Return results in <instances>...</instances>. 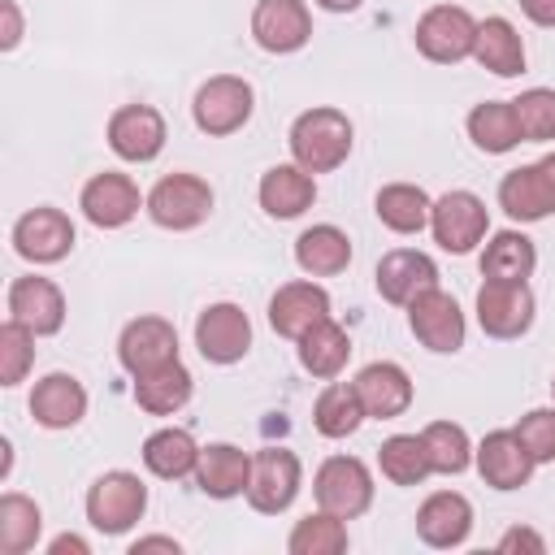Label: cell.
<instances>
[{"label":"cell","mask_w":555,"mask_h":555,"mask_svg":"<svg viewBox=\"0 0 555 555\" xmlns=\"http://www.w3.org/2000/svg\"><path fill=\"white\" fill-rule=\"evenodd\" d=\"M499 208L512 221H542V217H551V195H546L542 169L538 165L507 169L503 182H499Z\"/></svg>","instance_id":"obj_30"},{"label":"cell","mask_w":555,"mask_h":555,"mask_svg":"<svg viewBox=\"0 0 555 555\" xmlns=\"http://www.w3.org/2000/svg\"><path fill=\"white\" fill-rule=\"evenodd\" d=\"M473 61L499 78H516L525 69V43L516 35V26L507 17H486L477 22V43H473Z\"/></svg>","instance_id":"obj_26"},{"label":"cell","mask_w":555,"mask_h":555,"mask_svg":"<svg viewBox=\"0 0 555 555\" xmlns=\"http://www.w3.org/2000/svg\"><path fill=\"white\" fill-rule=\"evenodd\" d=\"M286 546H291V555H338V551H347V520L321 507V512L295 520Z\"/></svg>","instance_id":"obj_38"},{"label":"cell","mask_w":555,"mask_h":555,"mask_svg":"<svg viewBox=\"0 0 555 555\" xmlns=\"http://www.w3.org/2000/svg\"><path fill=\"white\" fill-rule=\"evenodd\" d=\"M48 551H52V555H65V551H74V555H91V542L78 538V533H61V538L48 542Z\"/></svg>","instance_id":"obj_46"},{"label":"cell","mask_w":555,"mask_h":555,"mask_svg":"<svg viewBox=\"0 0 555 555\" xmlns=\"http://www.w3.org/2000/svg\"><path fill=\"white\" fill-rule=\"evenodd\" d=\"M351 121L347 113L321 104V108H308L291 121V156L295 165H304L308 173H330L338 169L347 156H351Z\"/></svg>","instance_id":"obj_1"},{"label":"cell","mask_w":555,"mask_h":555,"mask_svg":"<svg viewBox=\"0 0 555 555\" xmlns=\"http://www.w3.org/2000/svg\"><path fill=\"white\" fill-rule=\"evenodd\" d=\"M312 494L325 512H334L343 520H356L373 503V473L356 455H330L312 477Z\"/></svg>","instance_id":"obj_5"},{"label":"cell","mask_w":555,"mask_h":555,"mask_svg":"<svg viewBox=\"0 0 555 555\" xmlns=\"http://www.w3.org/2000/svg\"><path fill=\"white\" fill-rule=\"evenodd\" d=\"M143 208L160 230H195L212 212V186L199 173H165Z\"/></svg>","instance_id":"obj_4"},{"label":"cell","mask_w":555,"mask_h":555,"mask_svg":"<svg viewBox=\"0 0 555 555\" xmlns=\"http://www.w3.org/2000/svg\"><path fill=\"white\" fill-rule=\"evenodd\" d=\"M143 551H169V555H178L182 546H178V538H165V533H152V538H139V542L130 546V555H143Z\"/></svg>","instance_id":"obj_47"},{"label":"cell","mask_w":555,"mask_h":555,"mask_svg":"<svg viewBox=\"0 0 555 555\" xmlns=\"http://www.w3.org/2000/svg\"><path fill=\"white\" fill-rule=\"evenodd\" d=\"M117 360L130 377L178 360V330L165 317H134L117 338Z\"/></svg>","instance_id":"obj_15"},{"label":"cell","mask_w":555,"mask_h":555,"mask_svg":"<svg viewBox=\"0 0 555 555\" xmlns=\"http://www.w3.org/2000/svg\"><path fill=\"white\" fill-rule=\"evenodd\" d=\"M30 416L43 429H74L87 416V390L74 373H48L30 390Z\"/></svg>","instance_id":"obj_23"},{"label":"cell","mask_w":555,"mask_h":555,"mask_svg":"<svg viewBox=\"0 0 555 555\" xmlns=\"http://www.w3.org/2000/svg\"><path fill=\"white\" fill-rule=\"evenodd\" d=\"M520 9L533 26H555V0H520Z\"/></svg>","instance_id":"obj_45"},{"label":"cell","mask_w":555,"mask_h":555,"mask_svg":"<svg viewBox=\"0 0 555 555\" xmlns=\"http://www.w3.org/2000/svg\"><path fill=\"white\" fill-rule=\"evenodd\" d=\"M139 204H147V199L139 195L134 178H130V173H117V169L95 173V178L82 186V195H78L82 217H87L91 225H100V230H121V225L139 212Z\"/></svg>","instance_id":"obj_14"},{"label":"cell","mask_w":555,"mask_h":555,"mask_svg":"<svg viewBox=\"0 0 555 555\" xmlns=\"http://www.w3.org/2000/svg\"><path fill=\"white\" fill-rule=\"evenodd\" d=\"M251 104H256V91L247 78L238 74H217L208 78L199 91H195V104H191V117L204 134L221 139V134H234L247 126L251 117Z\"/></svg>","instance_id":"obj_3"},{"label":"cell","mask_w":555,"mask_h":555,"mask_svg":"<svg viewBox=\"0 0 555 555\" xmlns=\"http://www.w3.org/2000/svg\"><path fill=\"white\" fill-rule=\"evenodd\" d=\"M421 438H425V451H429L434 473H464V468L473 464V442H468L464 425H455V421H434V425L421 429Z\"/></svg>","instance_id":"obj_39"},{"label":"cell","mask_w":555,"mask_h":555,"mask_svg":"<svg viewBox=\"0 0 555 555\" xmlns=\"http://www.w3.org/2000/svg\"><path fill=\"white\" fill-rule=\"evenodd\" d=\"M408 325L421 338V347H429L438 356H451L464 347V312L442 286H429L425 295H416L408 304Z\"/></svg>","instance_id":"obj_11"},{"label":"cell","mask_w":555,"mask_h":555,"mask_svg":"<svg viewBox=\"0 0 555 555\" xmlns=\"http://www.w3.org/2000/svg\"><path fill=\"white\" fill-rule=\"evenodd\" d=\"M351 386H356V395L364 403V416H373V421H395V416H403L412 408V377L395 360L364 364Z\"/></svg>","instance_id":"obj_16"},{"label":"cell","mask_w":555,"mask_h":555,"mask_svg":"<svg viewBox=\"0 0 555 555\" xmlns=\"http://www.w3.org/2000/svg\"><path fill=\"white\" fill-rule=\"evenodd\" d=\"M468 139H473L481 152H490V156H503V152H512L516 143H525V139H520V126H516L512 100H481V104L468 113Z\"/></svg>","instance_id":"obj_34"},{"label":"cell","mask_w":555,"mask_h":555,"mask_svg":"<svg viewBox=\"0 0 555 555\" xmlns=\"http://www.w3.org/2000/svg\"><path fill=\"white\" fill-rule=\"evenodd\" d=\"M477 460V473L486 486L494 490H520L529 477H533V455L525 451V442L516 438V429H494L481 438V447L473 451Z\"/></svg>","instance_id":"obj_20"},{"label":"cell","mask_w":555,"mask_h":555,"mask_svg":"<svg viewBox=\"0 0 555 555\" xmlns=\"http://www.w3.org/2000/svg\"><path fill=\"white\" fill-rule=\"evenodd\" d=\"M0 22H4V30H0V48L9 52V48L22 43V9H17V0H0Z\"/></svg>","instance_id":"obj_44"},{"label":"cell","mask_w":555,"mask_h":555,"mask_svg":"<svg viewBox=\"0 0 555 555\" xmlns=\"http://www.w3.org/2000/svg\"><path fill=\"white\" fill-rule=\"evenodd\" d=\"M551 399H555V382H551Z\"/></svg>","instance_id":"obj_50"},{"label":"cell","mask_w":555,"mask_h":555,"mask_svg":"<svg viewBox=\"0 0 555 555\" xmlns=\"http://www.w3.org/2000/svg\"><path fill=\"white\" fill-rule=\"evenodd\" d=\"M312 425L325 438H347L364 425V403L351 382H330L312 403Z\"/></svg>","instance_id":"obj_35"},{"label":"cell","mask_w":555,"mask_h":555,"mask_svg":"<svg viewBox=\"0 0 555 555\" xmlns=\"http://www.w3.org/2000/svg\"><path fill=\"white\" fill-rule=\"evenodd\" d=\"M251 477V455L234 442H208L199 447V464H195V481L208 499H234L247 490Z\"/></svg>","instance_id":"obj_25"},{"label":"cell","mask_w":555,"mask_h":555,"mask_svg":"<svg viewBox=\"0 0 555 555\" xmlns=\"http://www.w3.org/2000/svg\"><path fill=\"white\" fill-rule=\"evenodd\" d=\"M377 464H382V477L395 481V486H421L434 473L421 434H390L377 451Z\"/></svg>","instance_id":"obj_36"},{"label":"cell","mask_w":555,"mask_h":555,"mask_svg":"<svg viewBox=\"0 0 555 555\" xmlns=\"http://www.w3.org/2000/svg\"><path fill=\"white\" fill-rule=\"evenodd\" d=\"M347 356H351V338H347V330H343L334 317L317 321V325L299 338V364H304L312 377H338L343 364H347Z\"/></svg>","instance_id":"obj_33"},{"label":"cell","mask_w":555,"mask_h":555,"mask_svg":"<svg viewBox=\"0 0 555 555\" xmlns=\"http://www.w3.org/2000/svg\"><path fill=\"white\" fill-rule=\"evenodd\" d=\"M473 43H477V17L464 4H434L416 22V48L438 65H455L473 56Z\"/></svg>","instance_id":"obj_6"},{"label":"cell","mask_w":555,"mask_h":555,"mask_svg":"<svg viewBox=\"0 0 555 555\" xmlns=\"http://www.w3.org/2000/svg\"><path fill=\"white\" fill-rule=\"evenodd\" d=\"M191 386H195V382H191L186 364H182V360H169V364H160V369L134 377V403H139L143 412H152V416H173L178 408H186Z\"/></svg>","instance_id":"obj_27"},{"label":"cell","mask_w":555,"mask_h":555,"mask_svg":"<svg viewBox=\"0 0 555 555\" xmlns=\"http://www.w3.org/2000/svg\"><path fill=\"white\" fill-rule=\"evenodd\" d=\"M538 169H542V182H546V195H551V212H555V152H546L538 160Z\"/></svg>","instance_id":"obj_48"},{"label":"cell","mask_w":555,"mask_h":555,"mask_svg":"<svg viewBox=\"0 0 555 555\" xmlns=\"http://www.w3.org/2000/svg\"><path fill=\"white\" fill-rule=\"evenodd\" d=\"M477 325L490 338H520L533 325V291L529 282H494L486 278L477 291Z\"/></svg>","instance_id":"obj_10"},{"label":"cell","mask_w":555,"mask_h":555,"mask_svg":"<svg viewBox=\"0 0 555 555\" xmlns=\"http://www.w3.org/2000/svg\"><path fill=\"white\" fill-rule=\"evenodd\" d=\"M516 438L525 442V451L533 455V464H551L555 460V408H533L520 416Z\"/></svg>","instance_id":"obj_42"},{"label":"cell","mask_w":555,"mask_h":555,"mask_svg":"<svg viewBox=\"0 0 555 555\" xmlns=\"http://www.w3.org/2000/svg\"><path fill=\"white\" fill-rule=\"evenodd\" d=\"M13 247L22 260H35V264H56L74 251V221L52 208V204H39L30 212L17 217L13 225Z\"/></svg>","instance_id":"obj_9"},{"label":"cell","mask_w":555,"mask_h":555,"mask_svg":"<svg viewBox=\"0 0 555 555\" xmlns=\"http://www.w3.org/2000/svg\"><path fill=\"white\" fill-rule=\"evenodd\" d=\"M499 551H529V555H542L546 551V538L533 533V529H507L499 538Z\"/></svg>","instance_id":"obj_43"},{"label":"cell","mask_w":555,"mask_h":555,"mask_svg":"<svg viewBox=\"0 0 555 555\" xmlns=\"http://www.w3.org/2000/svg\"><path fill=\"white\" fill-rule=\"evenodd\" d=\"M516 108V126L525 143H546L555 139V91L551 87H529L512 100Z\"/></svg>","instance_id":"obj_40"},{"label":"cell","mask_w":555,"mask_h":555,"mask_svg":"<svg viewBox=\"0 0 555 555\" xmlns=\"http://www.w3.org/2000/svg\"><path fill=\"white\" fill-rule=\"evenodd\" d=\"M429 208H434V199L421 186H412V182H390L373 199L377 221L386 230H395V234H421L429 225Z\"/></svg>","instance_id":"obj_29"},{"label":"cell","mask_w":555,"mask_h":555,"mask_svg":"<svg viewBox=\"0 0 555 555\" xmlns=\"http://www.w3.org/2000/svg\"><path fill=\"white\" fill-rule=\"evenodd\" d=\"M468 529H473V503L460 490H438L416 512V533H421L425 546L451 551L468 538Z\"/></svg>","instance_id":"obj_22"},{"label":"cell","mask_w":555,"mask_h":555,"mask_svg":"<svg viewBox=\"0 0 555 555\" xmlns=\"http://www.w3.org/2000/svg\"><path fill=\"white\" fill-rule=\"evenodd\" d=\"M195 347L212 364H234L251 351V321L238 304H208L195 317Z\"/></svg>","instance_id":"obj_12"},{"label":"cell","mask_w":555,"mask_h":555,"mask_svg":"<svg viewBox=\"0 0 555 555\" xmlns=\"http://www.w3.org/2000/svg\"><path fill=\"white\" fill-rule=\"evenodd\" d=\"M35 330H26L22 321H4L0 325V382L4 386H17L26 373H30V364H35Z\"/></svg>","instance_id":"obj_41"},{"label":"cell","mask_w":555,"mask_h":555,"mask_svg":"<svg viewBox=\"0 0 555 555\" xmlns=\"http://www.w3.org/2000/svg\"><path fill=\"white\" fill-rule=\"evenodd\" d=\"M295 264L312 278H334L351 264V238L338 225H312L295 238Z\"/></svg>","instance_id":"obj_28"},{"label":"cell","mask_w":555,"mask_h":555,"mask_svg":"<svg viewBox=\"0 0 555 555\" xmlns=\"http://www.w3.org/2000/svg\"><path fill=\"white\" fill-rule=\"evenodd\" d=\"M317 199V173H308L304 165H273L260 178V208L278 221H291L299 212H308Z\"/></svg>","instance_id":"obj_24"},{"label":"cell","mask_w":555,"mask_h":555,"mask_svg":"<svg viewBox=\"0 0 555 555\" xmlns=\"http://www.w3.org/2000/svg\"><path fill=\"white\" fill-rule=\"evenodd\" d=\"M321 9H330V13H351V9H360L364 0H317Z\"/></svg>","instance_id":"obj_49"},{"label":"cell","mask_w":555,"mask_h":555,"mask_svg":"<svg viewBox=\"0 0 555 555\" xmlns=\"http://www.w3.org/2000/svg\"><path fill=\"white\" fill-rule=\"evenodd\" d=\"M39 529H43L39 503L26 499V494H17V490H9V494L0 499V551H4V555L30 551L35 538H39Z\"/></svg>","instance_id":"obj_37"},{"label":"cell","mask_w":555,"mask_h":555,"mask_svg":"<svg viewBox=\"0 0 555 555\" xmlns=\"http://www.w3.org/2000/svg\"><path fill=\"white\" fill-rule=\"evenodd\" d=\"M299 477H304V468H299V455H295V451H286V447H264V451L251 455V477H247V490H243V494H247V503H251L256 512L278 516V512H286V507L295 503Z\"/></svg>","instance_id":"obj_7"},{"label":"cell","mask_w":555,"mask_h":555,"mask_svg":"<svg viewBox=\"0 0 555 555\" xmlns=\"http://www.w3.org/2000/svg\"><path fill=\"white\" fill-rule=\"evenodd\" d=\"M108 147L130 165L156 160L165 147V117L152 104H121L108 117Z\"/></svg>","instance_id":"obj_13"},{"label":"cell","mask_w":555,"mask_h":555,"mask_svg":"<svg viewBox=\"0 0 555 555\" xmlns=\"http://www.w3.org/2000/svg\"><path fill=\"white\" fill-rule=\"evenodd\" d=\"M330 317V295H325V286H317V282H286V286H278L273 291V299H269V325L282 334V338H304L317 321H325Z\"/></svg>","instance_id":"obj_21"},{"label":"cell","mask_w":555,"mask_h":555,"mask_svg":"<svg viewBox=\"0 0 555 555\" xmlns=\"http://www.w3.org/2000/svg\"><path fill=\"white\" fill-rule=\"evenodd\" d=\"M251 39L264 52H299L312 39V17L304 0H260L251 13Z\"/></svg>","instance_id":"obj_17"},{"label":"cell","mask_w":555,"mask_h":555,"mask_svg":"<svg viewBox=\"0 0 555 555\" xmlns=\"http://www.w3.org/2000/svg\"><path fill=\"white\" fill-rule=\"evenodd\" d=\"M143 512H147V486L139 481V473L113 468L100 473L87 490V520L100 533H126L134 520H143Z\"/></svg>","instance_id":"obj_2"},{"label":"cell","mask_w":555,"mask_h":555,"mask_svg":"<svg viewBox=\"0 0 555 555\" xmlns=\"http://www.w3.org/2000/svg\"><path fill=\"white\" fill-rule=\"evenodd\" d=\"M143 464H147L156 477H165V481L191 477L195 464H199V442H195L186 429L165 425V429L147 434V442H143Z\"/></svg>","instance_id":"obj_31"},{"label":"cell","mask_w":555,"mask_h":555,"mask_svg":"<svg viewBox=\"0 0 555 555\" xmlns=\"http://www.w3.org/2000/svg\"><path fill=\"white\" fill-rule=\"evenodd\" d=\"M9 317L22 321L26 330H35L39 338L56 334L65 325V295H61V286L52 278H39V273L13 278V286H9Z\"/></svg>","instance_id":"obj_19"},{"label":"cell","mask_w":555,"mask_h":555,"mask_svg":"<svg viewBox=\"0 0 555 555\" xmlns=\"http://www.w3.org/2000/svg\"><path fill=\"white\" fill-rule=\"evenodd\" d=\"M429 230H434V243H438L442 251L464 256V251H473V247L486 238L490 212H486V204H481L473 191H447V195H438L434 208H429Z\"/></svg>","instance_id":"obj_8"},{"label":"cell","mask_w":555,"mask_h":555,"mask_svg":"<svg viewBox=\"0 0 555 555\" xmlns=\"http://www.w3.org/2000/svg\"><path fill=\"white\" fill-rule=\"evenodd\" d=\"M533 264H538L533 238L520 230H499L481 251V278H494V282H525Z\"/></svg>","instance_id":"obj_32"},{"label":"cell","mask_w":555,"mask_h":555,"mask_svg":"<svg viewBox=\"0 0 555 555\" xmlns=\"http://www.w3.org/2000/svg\"><path fill=\"white\" fill-rule=\"evenodd\" d=\"M373 278H377V295L386 304L408 308L416 295H425L429 286H438V264L425 251H416V247H395V251H386L377 260V273Z\"/></svg>","instance_id":"obj_18"}]
</instances>
